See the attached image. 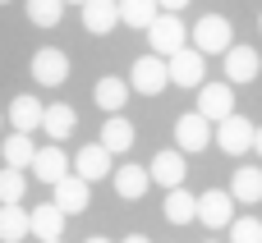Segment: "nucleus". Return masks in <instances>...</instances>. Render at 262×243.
Here are the masks:
<instances>
[{
  "label": "nucleus",
  "mask_w": 262,
  "mask_h": 243,
  "mask_svg": "<svg viewBox=\"0 0 262 243\" xmlns=\"http://www.w3.org/2000/svg\"><path fill=\"white\" fill-rule=\"evenodd\" d=\"M161 14V5L157 0H120V23H129V28H143L147 32V23Z\"/></svg>",
  "instance_id": "nucleus-26"
},
{
  "label": "nucleus",
  "mask_w": 262,
  "mask_h": 243,
  "mask_svg": "<svg viewBox=\"0 0 262 243\" xmlns=\"http://www.w3.org/2000/svg\"><path fill=\"white\" fill-rule=\"evenodd\" d=\"M0 124H5V115H0Z\"/></svg>",
  "instance_id": "nucleus-38"
},
{
  "label": "nucleus",
  "mask_w": 262,
  "mask_h": 243,
  "mask_svg": "<svg viewBox=\"0 0 262 243\" xmlns=\"http://www.w3.org/2000/svg\"><path fill=\"white\" fill-rule=\"evenodd\" d=\"M28 234H37V239H60V234H64V211H60L55 202L32 207V211H28Z\"/></svg>",
  "instance_id": "nucleus-20"
},
{
  "label": "nucleus",
  "mask_w": 262,
  "mask_h": 243,
  "mask_svg": "<svg viewBox=\"0 0 262 243\" xmlns=\"http://www.w3.org/2000/svg\"><path fill=\"white\" fill-rule=\"evenodd\" d=\"M212 138H216V129H212V119H207V115H198V110L175 119V147H180V152H189V156H193V152H203Z\"/></svg>",
  "instance_id": "nucleus-7"
},
{
  "label": "nucleus",
  "mask_w": 262,
  "mask_h": 243,
  "mask_svg": "<svg viewBox=\"0 0 262 243\" xmlns=\"http://www.w3.org/2000/svg\"><path fill=\"white\" fill-rule=\"evenodd\" d=\"M207 243H221V239H207Z\"/></svg>",
  "instance_id": "nucleus-36"
},
{
  "label": "nucleus",
  "mask_w": 262,
  "mask_h": 243,
  "mask_svg": "<svg viewBox=\"0 0 262 243\" xmlns=\"http://www.w3.org/2000/svg\"><path fill=\"white\" fill-rule=\"evenodd\" d=\"M64 14V0H28V23L37 28H55Z\"/></svg>",
  "instance_id": "nucleus-28"
},
{
  "label": "nucleus",
  "mask_w": 262,
  "mask_h": 243,
  "mask_svg": "<svg viewBox=\"0 0 262 243\" xmlns=\"http://www.w3.org/2000/svg\"><path fill=\"white\" fill-rule=\"evenodd\" d=\"M258 28H262V18H258Z\"/></svg>",
  "instance_id": "nucleus-39"
},
{
  "label": "nucleus",
  "mask_w": 262,
  "mask_h": 243,
  "mask_svg": "<svg viewBox=\"0 0 262 243\" xmlns=\"http://www.w3.org/2000/svg\"><path fill=\"white\" fill-rule=\"evenodd\" d=\"M74 129H78V115H74V106L55 101V106H46V110H41V133H46L51 142H64Z\"/></svg>",
  "instance_id": "nucleus-19"
},
{
  "label": "nucleus",
  "mask_w": 262,
  "mask_h": 243,
  "mask_svg": "<svg viewBox=\"0 0 262 243\" xmlns=\"http://www.w3.org/2000/svg\"><path fill=\"white\" fill-rule=\"evenodd\" d=\"M198 115H207L212 124H221L226 115H235V92H230V83L221 78V83H203L198 87Z\"/></svg>",
  "instance_id": "nucleus-9"
},
{
  "label": "nucleus",
  "mask_w": 262,
  "mask_h": 243,
  "mask_svg": "<svg viewBox=\"0 0 262 243\" xmlns=\"http://www.w3.org/2000/svg\"><path fill=\"white\" fill-rule=\"evenodd\" d=\"M51 202H55L64 216H83L88 202H92V184L78 179V175H64L60 184H51Z\"/></svg>",
  "instance_id": "nucleus-8"
},
{
  "label": "nucleus",
  "mask_w": 262,
  "mask_h": 243,
  "mask_svg": "<svg viewBox=\"0 0 262 243\" xmlns=\"http://www.w3.org/2000/svg\"><path fill=\"white\" fill-rule=\"evenodd\" d=\"M253 152H258V161H262V129L253 133Z\"/></svg>",
  "instance_id": "nucleus-32"
},
{
  "label": "nucleus",
  "mask_w": 262,
  "mask_h": 243,
  "mask_svg": "<svg viewBox=\"0 0 262 243\" xmlns=\"http://www.w3.org/2000/svg\"><path fill=\"white\" fill-rule=\"evenodd\" d=\"M0 156H5V165H18V170H28L32 165V156H37V147H32V133H9L5 138V147H0Z\"/></svg>",
  "instance_id": "nucleus-25"
},
{
  "label": "nucleus",
  "mask_w": 262,
  "mask_h": 243,
  "mask_svg": "<svg viewBox=\"0 0 262 243\" xmlns=\"http://www.w3.org/2000/svg\"><path fill=\"white\" fill-rule=\"evenodd\" d=\"M129 78H115V74H106V78H97V87H92V101L106 110V115H120L124 110V101H129Z\"/></svg>",
  "instance_id": "nucleus-17"
},
{
  "label": "nucleus",
  "mask_w": 262,
  "mask_h": 243,
  "mask_svg": "<svg viewBox=\"0 0 262 243\" xmlns=\"http://www.w3.org/2000/svg\"><path fill=\"white\" fill-rule=\"evenodd\" d=\"M32 179H41V184H60L64 175H69V156L60 152V142H51V147H37V156H32Z\"/></svg>",
  "instance_id": "nucleus-14"
},
{
  "label": "nucleus",
  "mask_w": 262,
  "mask_h": 243,
  "mask_svg": "<svg viewBox=\"0 0 262 243\" xmlns=\"http://www.w3.org/2000/svg\"><path fill=\"white\" fill-rule=\"evenodd\" d=\"M64 5H83V0H64Z\"/></svg>",
  "instance_id": "nucleus-35"
},
{
  "label": "nucleus",
  "mask_w": 262,
  "mask_h": 243,
  "mask_svg": "<svg viewBox=\"0 0 262 243\" xmlns=\"http://www.w3.org/2000/svg\"><path fill=\"white\" fill-rule=\"evenodd\" d=\"M28 193V175L18 165H0V202H23Z\"/></svg>",
  "instance_id": "nucleus-27"
},
{
  "label": "nucleus",
  "mask_w": 262,
  "mask_h": 243,
  "mask_svg": "<svg viewBox=\"0 0 262 243\" xmlns=\"http://www.w3.org/2000/svg\"><path fill=\"white\" fill-rule=\"evenodd\" d=\"M111 161H115V156H111L101 142H88V147H78V156H74V175L88 179V184H97V179L111 175Z\"/></svg>",
  "instance_id": "nucleus-13"
},
{
  "label": "nucleus",
  "mask_w": 262,
  "mask_h": 243,
  "mask_svg": "<svg viewBox=\"0 0 262 243\" xmlns=\"http://www.w3.org/2000/svg\"><path fill=\"white\" fill-rule=\"evenodd\" d=\"M147 175H152V184H161V188H180V184H184V175H189V165H184V152H180V147H170V152H157V156L147 161Z\"/></svg>",
  "instance_id": "nucleus-10"
},
{
  "label": "nucleus",
  "mask_w": 262,
  "mask_h": 243,
  "mask_svg": "<svg viewBox=\"0 0 262 243\" xmlns=\"http://www.w3.org/2000/svg\"><path fill=\"white\" fill-rule=\"evenodd\" d=\"M32 83L37 87H60L64 78H69V55L60 51V46H41V51H32Z\"/></svg>",
  "instance_id": "nucleus-6"
},
{
  "label": "nucleus",
  "mask_w": 262,
  "mask_h": 243,
  "mask_svg": "<svg viewBox=\"0 0 262 243\" xmlns=\"http://www.w3.org/2000/svg\"><path fill=\"white\" fill-rule=\"evenodd\" d=\"M253 133H258V124L253 119H244V115H226L221 124H216V147L226 152V156H244V152H253Z\"/></svg>",
  "instance_id": "nucleus-5"
},
{
  "label": "nucleus",
  "mask_w": 262,
  "mask_h": 243,
  "mask_svg": "<svg viewBox=\"0 0 262 243\" xmlns=\"http://www.w3.org/2000/svg\"><path fill=\"white\" fill-rule=\"evenodd\" d=\"M78 14H83V28L92 37H101V32H111L120 23V0H83Z\"/></svg>",
  "instance_id": "nucleus-16"
},
{
  "label": "nucleus",
  "mask_w": 262,
  "mask_h": 243,
  "mask_svg": "<svg viewBox=\"0 0 262 243\" xmlns=\"http://www.w3.org/2000/svg\"><path fill=\"white\" fill-rule=\"evenodd\" d=\"M28 239V211L18 202H0V243Z\"/></svg>",
  "instance_id": "nucleus-24"
},
{
  "label": "nucleus",
  "mask_w": 262,
  "mask_h": 243,
  "mask_svg": "<svg viewBox=\"0 0 262 243\" xmlns=\"http://www.w3.org/2000/svg\"><path fill=\"white\" fill-rule=\"evenodd\" d=\"M166 69H170V87H203L207 78V55L193 46H180L175 55H166Z\"/></svg>",
  "instance_id": "nucleus-3"
},
{
  "label": "nucleus",
  "mask_w": 262,
  "mask_h": 243,
  "mask_svg": "<svg viewBox=\"0 0 262 243\" xmlns=\"http://www.w3.org/2000/svg\"><path fill=\"white\" fill-rule=\"evenodd\" d=\"M161 211H166V221H170V225H189V221H198V198H193L184 184H180V188H166Z\"/></svg>",
  "instance_id": "nucleus-22"
},
{
  "label": "nucleus",
  "mask_w": 262,
  "mask_h": 243,
  "mask_svg": "<svg viewBox=\"0 0 262 243\" xmlns=\"http://www.w3.org/2000/svg\"><path fill=\"white\" fill-rule=\"evenodd\" d=\"M41 243H64V239H41Z\"/></svg>",
  "instance_id": "nucleus-34"
},
{
  "label": "nucleus",
  "mask_w": 262,
  "mask_h": 243,
  "mask_svg": "<svg viewBox=\"0 0 262 243\" xmlns=\"http://www.w3.org/2000/svg\"><path fill=\"white\" fill-rule=\"evenodd\" d=\"M41 110H46V106H41L32 92H18V96L9 101L5 115H9V129H18V133H37V129H41Z\"/></svg>",
  "instance_id": "nucleus-15"
},
{
  "label": "nucleus",
  "mask_w": 262,
  "mask_h": 243,
  "mask_svg": "<svg viewBox=\"0 0 262 243\" xmlns=\"http://www.w3.org/2000/svg\"><path fill=\"white\" fill-rule=\"evenodd\" d=\"M0 5H9V0H0Z\"/></svg>",
  "instance_id": "nucleus-37"
},
{
  "label": "nucleus",
  "mask_w": 262,
  "mask_h": 243,
  "mask_svg": "<svg viewBox=\"0 0 262 243\" xmlns=\"http://www.w3.org/2000/svg\"><path fill=\"white\" fill-rule=\"evenodd\" d=\"M147 188H152L147 165H120V170H115V193H120L124 202H138Z\"/></svg>",
  "instance_id": "nucleus-23"
},
{
  "label": "nucleus",
  "mask_w": 262,
  "mask_h": 243,
  "mask_svg": "<svg viewBox=\"0 0 262 243\" xmlns=\"http://www.w3.org/2000/svg\"><path fill=\"white\" fill-rule=\"evenodd\" d=\"M157 5H161V9H170V14H180V9H184L189 0H157Z\"/></svg>",
  "instance_id": "nucleus-30"
},
{
  "label": "nucleus",
  "mask_w": 262,
  "mask_h": 243,
  "mask_svg": "<svg viewBox=\"0 0 262 243\" xmlns=\"http://www.w3.org/2000/svg\"><path fill=\"white\" fill-rule=\"evenodd\" d=\"M226 243H262V221L258 216H235L230 225H226Z\"/></svg>",
  "instance_id": "nucleus-29"
},
{
  "label": "nucleus",
  "mask_w": 262,
  "mask_h": 243,
  "mask_svg": "<svg viewBox=\"0 0 262 243\" xmlns=\"http://www.w3.org/2000/svg\"><path fill=\"white\" fill-rule=\"evenodd\" d=\"M193 46H198L203 55H226V51L235 46V28H230V18H226V14H207V18H198V23H193Z\"/></svg>",
  "instance_id": "nucleus-2"
},
{
  "label": "nucleus",
  "mask_w": 262,
  "mask_h": 243,
  "mask_svg": "<svg viewBox=\"0 0 262 243\" xmlns=\"http://www.w3.org/2000/svg\"><path fill=\"white\" fill-rule=\"evenodd\" d=\"M111 156H124L129 147H134V124L124 119V115H106V124H101V138H97Z\"/></svg>",
  "instance_id": "nucleus-21"
},
{
  "label": "nucleus",
  "mask_w": 262,
  "mask_h": 243,
  "mask_svg": "<svg viewBox=\"0 0 262 243\" xmlns=\"http://www.w3.org/2000/svg\"><path fill=\"white\" fill-rule=\"evenodd\" d=\"M88 243H111V239H101V234H97V239H88Z\"/></svg>",
  "instance_id": "nucleus-33"
},
{
  "label": "nucleus",
  "mask_w": 262,
  "mask_h": 243,
  "mask_svg": "<svg viewBox=\"0 0 262 243\" xmlns=\"http://www.w3.org/2000/svg\"><path fill=\"white\" fill-rule=\"evenodd\" d=\"M147 41H152L157 55H175L180 46H189V28H184V18H175V14L166 9V14H157V18L147 23Z\"/></svg>",
  "instance_id": "nucleus-4"
},
{
  "label": "nucleus",
  "mask_w": 262,
  "mask_h": 243,
  "mask_svg": "<svg viewBox=\"0 0 262 243\" xmlns=\"http://www.w3.org/2000/svg\"><path fill=\"white\" fill-rule=\"evenodd\" d=\"M198 221H203L207 230H226V225L235 221V198L221 193V188L203 193V198H198Z\"/></svg>",
  "instance_id": "nucleus-11"
},
{
  "label": "nucleus",
  "mask_w": 262,
  "mask_h": 243,
  "mask_svg": "<svg viewBox=\"0 0 262 243\" xmlns=\"http://www.w3.org/2000/svg\"><path fill=\"white\" fill-rule=\"evenodd\" d=\"M221 60H226V83H230V87L253 83V78H258V64H262V55L253 51V46H230Z\"/></svg>",
  "instance_id": "nucleus-12"
},
{
  "label": "nucleus",
  "mask_w": 262,
  "mask_h": 243,
  "mask_svg": "<svg viewBox=\"0 0 262 243\" xmlns=\"http://www.w3.org/2000/svg\"><path fill=\"white\" fill-rule=\"evenodd\" d=\"M230 198L244 202V207H258L262 202V165H239L230 175Z\"/></svg>",
  "instance_id": "nucleus-18"
},
{
  "label": "nucleus",
  "mask_w": 262,
  "mask_h": 243,
  "mask_svg": "<svg viewBox=\"0 0 262 243\" xmlns=\"http://www.w3.org/2000/svg\"><path fill=\"white\" fill-rule=\"evenodd\" d=\"M129 87H134V92H143V96H161V92L170 87L166 55H157V51L138 55V60H134V69H129Z\"/></svg>",
  "instance_id": "nucleus-1"
},
{
  "label": "nucleus",
  "mask_w": 262,
  "mask_h": 243,
  "mask_svg": "<svg viewBox=\"0 0 262 243\" xmlns=\"http://www.w3.org/2000/svg\"><path fill=\"white\" fill-rule=\"evenodd\" d=\"M120 243H152L147 234H129V239H120Z\"/></svg>",
  "instance_id": "nucleus-31"
}]
</instances>
